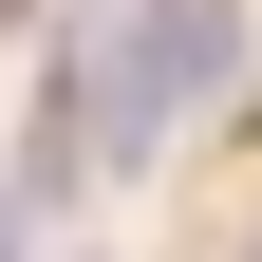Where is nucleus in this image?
Instances as JSON below:
<instances>
[{"instance_id":"1","label":"nucleus","mask_w":262,"mask_h":262,"mask_svg":"<svg viewBox=\"0 0 262 262\" xmlns=\"http://www.w3.org/2000/svg\"><path fill=\"white\" fill-rule=\"evenodd\" d=\"M94 75H113V113L169 150L206 94H244V19H225V0H113V19H94Z\"/></svg>"},{"instance_id":"2","label":"nucleus","mask_w":262,"mask_h":262,"mask_svg":"<svg viewBox=\"0 0 262 262\" xmlns=\"http://www.w3.org/2000/svg\"><path fill=\"white\" fill-rule=\"evenodd\" d=\"M0 19H19V0H0Z\"/></svg>"}]
</instances>
